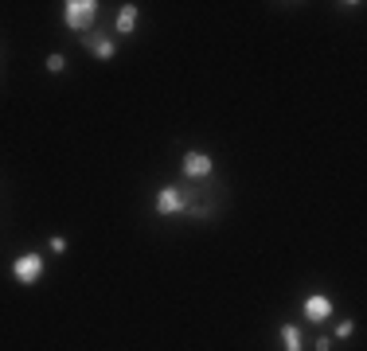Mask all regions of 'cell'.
<instances>
[{"label": "cell", "mask_w": 367, "mask_h": 351, "mask_svg": "<svg viewBox=\"0 0 367 351\" xmlns=\"http://www.w3.org/2000/svg\"><path fill=\"white\" fill-rule=\"evenodd\" d=\"M94 20H98V0H67L63 4V24L71 32H86Z\"/></svg>", "instance_id": "obj_1"}, {"label": "cell", "mask_w": 367, "mask_h": 351, "mask_svg": "<svg viewBox=\"0 0 367 351\" xmlns=\"http://www.w3.org/2000/svg\"><path fill=\"white\" fill-rule=\"evenodd\" d=\"M12 277L32 289V285L43 277V258L40 254H20V258H12Z\"/></svg>", "instance_id": "obj_2"}, {"label": "cell", "mask_w": 367, "mask_h": 351, "mask_svg": "<svg viewBox=\"0 0 367 351\" xmlns=\"http://www.w3.org/2000/svg\"><path fill=\"white\" fill-rule=\"evenodd\" d=\"M152 207H157V215H164V218H172V215H184V211H188V195L180 192V187H160L157 192V203H152Z\"/></svg>", "instance_id": "obj_3"}, {"label": "cell", "mask_w": 367, "mask_h": 351, "mask_svg": "<svg viewBox=\"0 0 367 351\" xmlns=\"http://www.w3.org/2000/svg\"><path fill=\"white\" fill-rule=\"evenodd\" d=\"M180 172L188 176V180H207V176L215 172V160H211L207 152H184Z\"/></svg>", "instance_id": "obj_4"}, {"label": "cell", "mask_w": 367, "mask_h": 351, "mask_svg": "<svg viewBox=\"0 0 367 351\" xmlns=\"http://www.w3.org/2000/svg\"><path fill=\"white\" fill-rule=\"evenodd\" d=\"M301 312H305V320L320 324V320L332 316V301H328L325 292H313V297H305V301H301Z\"/></svg>", "instance_id": "obj_5"}, {"label": "cell", "mask_w": 367, "mask_h": 351, "mask_svg": "<svg viewBox=\"0 0 367 351\" xmlns=\"http://www.w3.org/2000/svg\"><path fill=\"white\" fill-rule=\"evenodd\" d=\"M83 47L90 51L94 58H114V55H117V43L109 39V35H86Z\"/></svg>", "instance_id": "obj_6"}, {"label": "cell", "mask_w": 367, "mask_h": 351, "mask_svg": "<svg viewBox=\"0 0 367 351\" xmlns=\"http://www.w3.org/2000/svg\"><path fill=\"white\" fill-rule=\"evenodd\" d=\"M282 347L285 351H305V335L297 324H282Z\"/></svg>", "instance_id": "obj_7"}, {"label": "cell", "mask_w": 367, "mask_h": 351, "mask_svg": "<svg viewBox=\"0 0 367 351\" xmlns=\"http://www.w3.org/2000/svg\"><path fill=\"white\" fill-rule=\"evenodd\" d=\"M117 35H133V27H137V4H126V8L117 12Z\"/></svg>", "instance_id": "obj_8"}, {"label": "cell", "mask_w": 367, "mask_h": 351, "mask_svg": "<svg viewBox=\"0 0 367 351\" xmlns=\"http://www.w3.org/2000/svg\"><path fill=\"white\" fill-rule=\"evenodd\" d=\"M47 70H51V75H63V70H67V58H63V55H47Z\"/></svg>", "instance_id": "obj_9"}, {"label": "cell", "mask_w": 367, "mask_h": 351, "mask_svg": "<svg viewBox=\"0 0 367 351\" xmlns=\"http://www.w3.org/2000/svg\"><path fill=\"white\" fill-rule=\"evenodd\" d=\"M351 332H356V324H351V320H340V324H336V335H340V340H348Z\"/></svg>", "instance_id": "obj_10"}, {"label": "cell", "mask_w": 367, "mask_h": 351, "mask_svg": "<svg viewBox=\"0 0 367 351\" xmlns=\"http://www.w3.org/2000/svg\"><path fill=\"white\" fill-rule=\"evenodd\" d=\"M51 250H55V254H67V238H63V234H55V238H51Z\"/></svg>", "instance_id": "obj_11"}, {"label": "cell", "mask_w": 367, "mask_h": 351, "mask_svg": "<svg viewBox=\"0 0 367 351\" xmlns=\"http://www.w3.org/2000/svg\"><path fill=\"white\" fill-rule=\"evenodd\" d=\"M313 347H317V351H332V340H328V335H320V340L313 343Z\"/></svg>", "instance_id": "obj_12"}]
</instances>
